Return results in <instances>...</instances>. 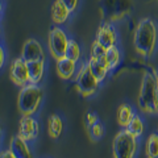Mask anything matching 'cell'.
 <instances>
[{"instance_id": "4", "label": "cell", "mask_w": 158, "mask_h": 158, "mask_svg": "<svg viewBox=\"0 0 158 158\" xmlns=\"http://www.w3.org/2000/svg\"><path fill=\"white\" fill-rule=\"evenodd\" d=\"M103 20L107 23L125 17L133 8V0H99Z\"/></svg>"}, {"instance_id": "11", "label": "cell", "mask_w": 158, "mask_h": 158, "mask_svg": "<svg viewBox=\"0 0 158 158\" xmlns=\"http://www.w3.org/2000/svg\"><path fill=\"white\" fill-rule=\"evenodd\" d=\"M95 40L107 49L111 46H115L116 41H117V33L115 31V28L112 27V24L107 23V21L104 24H102L96 32Z\"/></svg>"}, {"instance_id": "6", "label": "cell", "mask_w": 158, "mask_h": 158, "mask_svg": "<svg viewBox=\"0 0 158 158\" xmlns=\"http://www.w3.org/2000/svg\"><path fill=\"white\" fill-rule=\"evenodd\" d=\"M75 82H77L78 92L85 98L91 96L92 94H95L99 87V81L94 77V74L91 73L90 67L87 66V63L85 66H82L81 70L77 73Z\"/></svg>"}, {"instance_id": "26", "label": "cell", "mask_w": 158, "mask_h": 158, "mask_svg": "<svg viewBox=\"0 0 158 158\" xmlns=\"http://www.w3.org/2000/svg\"><path fill=\"white\" fill-rule=\"evenodd\" d=\"M61 2L73 12V11H75V8H77V6H78V2H79V0H61Z\"/></svg>"}, {"instance_id": "28", "label": "cell", "mask_w": 158, "mask_h": 158, "mask_svg": "<svg viewBox=\"0 0 158 158\" xmlns=\"http://www.w3.org/2000/svg\"><path fill=\"white\" fill-rule=\"evenodd\" d=\"M0 65H4V50L2 49V50H0Z\"/></svg>"}, {"instance_id": "21", "label": "cell", "mask_w": 158, "mask_h": 158, "mask_svg": "<svg viewBox=\"0 0 158 158\" xmlns=\"http://www.w3.org/2000/svg\"><path fill=\"white\" fill-rule=\"evenodd\" d=\"M125 129L129 132L132 136H135L136 138H138L142 135V132H144V123H142L140 116H135L132 118V121L128 124V127L125 128Z\"/></svg>"}, {"instance_id": "17", "label": "cell", "mask_w": 158, "mask_h": 158, "mask_svg": "<svg viewBox=\"0 0 158 158\" xmlns=\"http://www.w3.org/2000/svg\"><path fill=\"white\" fill-rule=\"evenodd\" d=\"M136 115L133 113V110L131 106L128 104H121L117 110V123L121 128H127L128 124L132 121V118Z\"/></svg>"}, {"instance_id": "12", "label": "cell", "mask_w": 158, "mask_h": 158, "mask_svg": "<svg viewBox=\"0 0 158 158\" xmlns=\"http://www.w3.org/2000/svg\"><path fill=\"white\" fill-rule=\"evenodd\" d=\"M57 73L62 79H73L77 75V61L67 57L57 59Z\"/></svg>"}, {"instance_id": "23", "label": "cell", "mask_w": 158, "mask_h": 158, "mask_svg": "<svg viewBox=\"0 0 158 158\" xmlns=\"http://www.w3.org/2000/svg\"><path fill=\"white\" fill-rule=\"evenodd\" d=\"M106 53H107V48H104L100 42H98L95 40V41L92 42V46H91V57L98 59V58L104 57Z\"/></svg>"}, {"instance_id": "30", "label": "cell", "mask_w": 158, "mask_h": 158, "mask_svg": "<svg viewBox=\"0 0 158 158\" xmlns=\"http://www.w3.org/2000/svg\"><path fill=\"white\" fill-rule=\"evenodd\" d=\"M157 86H158V75H157Z\"/></svg>"}, {"instance_id": "20", "label": "cell", "mask_w": 158, "mask_h": 158, "mask_svg": "<svg viewBox=\"0 0 158 158\" xmlns=\"http://www.w3.org/2000/svg\"><path fill=\"white\" fill-rule=\"evenodd\" d=\"M145 152L148 158H158V135L153 133L148 137Z\"/></svg>"}, {"instance_id": "7", "label": "cell", "mask_w": 158, "mask_h": 158, "mask_svg": "<svg viewBox=\"0 0 158 158\" xmlns=\"http://www.w3.org/2000/svg\"><path fill=\"white\" fill-rule=\"evenodd\" d=\"M69 41L70 40H69L65 31L59 27H54L49 33V49H50L52 56L57 59L65 57Z\"/></svg>"}, {"instance_id": "19", "label": "cell", "mask_w": 158, "mask_h": 158, "mask_svg": "<svg viewBox=\"0 0 158 158\" xmlns=\"http://www.w3.org/2000/svg\"><path fill=\"white\" fill-rule=\"evenodd\" d=\"M106 61H107L108 70H113V69H116L117 65L120 63V50L117 49L116 45L107 49V53H106Z\"/></svg>"}, {"instance_id": "29", "label": "cell", "mask_w": 158, "mask_h": 158, "mask_svg": "<svg viewBox=\"0 0 158 158\" xmlns=\"http://www.w3.org/2000/svg\"><path fill=\"white\" fill-rule=\"evenodd\" d=\"M156 107H157V112H158V86H157V94H156Z\"/></svg>"}, {"instance_id": "2", "label": "cell", "mask_w": 158, "mask_h": 158, "mask_svg": "<svg viewBox=\"0 0 158 158\" xmlns=\"http://www.w3.org/2000/svg\"><path fill=\"white\" fill-rule=\"evenodd\" d=\"M42 90L37 85H29L21 87L17 98V107L23 116H32L36 113L42 102Z\"/></svg>"}, {"instance_id": "9", "label": "cell", "mask_w": 158, "mask_h": 158, "mask_svg": "<svg viewBox=\"0 0 158 158\" xmlns=\"http://www.w3.org/2000/svg\"><path fill=\"white\" fill-rule=\"evenodd\" d=\"M21 58L25 62L45 61V52H44L42 45L37 41V40H28L23 46Z\"/></svg>"}, {"instance_id": "16", "label": "cell", "mask_w": 158, "mask_h": 158, "mask_svg": "<svg viewBox=\"0 0 158 158\" xmlns=\"http://www.w3.org/2000/svg\"><path fill=\"white\" fill-rule=\"evenodd\" d=\"M87 66L90 67V70H91V73L94 74V77H95L98 81H99V83H102L104 79L107 78V74H108V67L106 66V65H103L102 62H99L96 58H90L88 59V62H87Z\"/></svg>"}, {"instance_id": "13", "label": "cell", "mask_w": 158, "mask_h": 158, "mask_svg": "<svg viewBox=\"0 0 158 158\" xmlns=\"http://www.w3.org/2000/svg\"><path fill=\"white\" fill-rule=\"evenodd\" d=\"M9 150H11L16 158H33L32 152L29 149L27 141L21 138L19 135L11 138L9 142Z\"/></svg>"}, {"instance_id": "24", "label": "cell", "mask_w": 158, "mask_h": 158, "mask_svg": "<svg viewBox=\"0 0 158 158\" xmlns=\"http://www.w3.org/2000/svg\"><path fill=\"white\" fill-rule=\"evenodd\" d=\"M103 133H104V127H103L102 123L96 121L95 124L90 127V135L94 140H99L103 136Z\"/></svg>"}, {"instance_id": "15", "label": "cell", "mask_w": 158, "mask_h": 158, "mask_svg": "<svg viewBox=\"0 0 158 158\" xmlns=\"http://www.w3.org/2000/svg\"><path fill=\"white\" fill-rule=\"evenodd\" d=\"M71 11L69 9L61 0H56L52 6V19L56 24H63L67 21L69 16H70Z\"/></svg>"}, {"instance_id": "27", "label": "cell", "mask_w": 158, "mask_h": 158, "mask_svg": "<svg viewBox=\"0 0 158 158\" xmlns=\"http://www.w3.org/2000/svg\"><path fill=\"white\" fill-rule=\"evenodd\" d=\"M0 158H16V157H15L13 153L8 149V150H3L2 152V156H0Z\"/></svg>"}, {"instance_id": "5", "label": "cell", "mask_w": 158, "mask_h": 158, "mask_svg": "<svg viewBox=\"0 0 158 158\" xmlns=\"http://www.w3.org/2000/svg\"><path fill=\"white\" fill-rule=\"evenodd\" d=\"M112 150L113 158H135L137 152V138L124 128L113 138Z\"/></svg>"}, {"instance_id": "25", "label": "cell", "mask_w": 158, "mask_h": 158, "mask_svg": "<svg viewBox=\"0 0 158 158\" xmlns=\"http://www.w3.org/2000/svg\"><path fill=\"white\" fill-rule=\"evenodd\" d=\"M96 121H98V116H96L95 112H88L87 115H86V124H87L88 128L95 124Z\"/></svg>"}, {"instance_id": "22", "label": "cell", "mask_w": 158, "mask_h": 158, "mask_svg": "<svg viewBox=\"0 0 158 158\" xmlns=\"http://www.w3.org/2000/svg\"><path fill=\"white\" fill-rule=\"evenodd\" d=\"M65 57L74 59V61H78V59L81 58V48H79V44L77 41H74V40H70V41H69Z\"/></svg>"}, {"instance_id": "3", "label": "cell", "mask_w": 158, "mask_h": 158, "mask_svg": "<svg viewBox=\"0 0 158 158\" xmlns=\"http://www.w3.org/2000/svg\"><path fill=\"white\" fill-rule=\"evenodd\" d=\"M156 94H157V77L153 73L145 71L142 77L140 94H138V107L144 112H157L156 107Z\"/></svg>"}, {"instance_id": "10", "label": "cell", "mask_w": 158, "mask_h": 158, "mask_svg": "<svg viewBox=\"0 0 158 158\" xmlns=\"http://www.w3.org/2000/svg\"><path fill=\"white\" fill-rule=\"evenodd\" d=\"M40 125L32 116H23L19 123V136L25 141H32L38 136Z\"/></svg>"}, {"instance_id": "18", "label": "cell", "mask_w": 158, "mask_h": 158, "mask_svg": "<svg viewBox=\"0 0 158 158\" xmlns=\"http://www.w3.org/2000/svg\"><path fill=\"white\" fill-rule=\"evenodd\" d=\"M62 131H63L62 118L58 115H52L50 117H49V123H48L49 136H50L52 138H58L62 135Z\"/></svg>"}, {"instance_id": "1", "label": "cell", "mask_w": 158, "mask_h": 158, "mask_svg": "<svg viewBox=\"0 0 158 158\" xmlns=\"http://www.w3.org/2000/svg\"><path fill=\"white\" fill-rule=\"evenodd\" d=\"M158 31L156 24L150 19H142L135 31V48L144 57H149L153 54L157 45Z\"/></svg>"}, {"instance_id": "14", "label": "cell", "mask_w": 158, "mask_h": 158, "mask_svg": "<svg viewBox=\"0 0 158 158\" xmlns=\"http://www.w3.org/2000/svg\"><path fill=\"white\" fill-rule=\"evenodd\" d=\"M27 66H28V73H29V83H32V85H38L44 78L45 61L27 62Z\"/></svg>"}, {"instance_id": "8", "label": "cell", "mask_w": 158, "mask_h": 158, "mask_svg": "<svg viewBox=\"0 0 158 158\" xmlns=\"http://www.w3.org/2000/svg\"><path fill=\"white\" fill-rule=\"evenodd\" d=\"M9 78L16 86L24 87L29 85V73L27 62L23 58H17L9 66Z\"/></svg>"}]
</instances>
